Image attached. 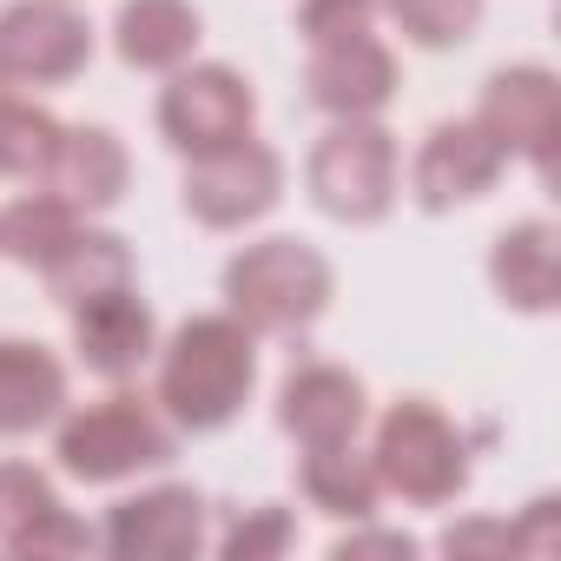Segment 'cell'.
Segmentation results:
<instances>
[{
  "label": "cell",
  "mask_w": 561,
  "mask_h": 561,
  "mask_svg": "<svg viewBox=\"0 0 561 561\" xmlns=\"http://www.w3.org/2000/svg\"><path fill=\"white\" fill-rule=\"evenodd\" d=\"M93 60V27L73 0H14L0 14V67L14 87H67Z\"/></svg>",
  "instance_id": "cell-8"
},
{
  "label": "cell",
  "mask_w": 561,
  "mask_h": 561,
  "mask_svg": "<svg viewBox=\"0 0 561 561\" xmlns=\"http://www.w3.org/2000/svg\"><path fill=\"white\" fill-rule=\"evenodd\" d=\"M476 126L508 152V159H528L541 179L554 172V139H561V87L548 67H502L489 87H482V106H476Z\"/></svg>",
  "instance_id": "cell-9"
},
{
  "label": "cell",
  "mask_w": 561,
  "mask_h": 561,
  "mask_svg": "<svg viewBox=\"0 0 561 561\" xmlns=\"http://www.w3.org/2000/svg\"><path fill=\"white\" fill-rule=\"evenodd\" d=\"M60 146V119L34 100H0V179H21V185H41L47 179V159Z\"/></svg>",
  "instance_id": "cell-23"
},
{
  "label": "cell",
  "mask_w": 561,
  "mask_h": 561,
  "mask_svg": "<svg viewBox=\"0 0 561 561\" xmlns=\"http://www.w3.org/2000/svg\"><path fill=\"white\" fill-rule=\"evenodd\" d=\"M443 548L449 554H469V548H522V535L508 522H462V528L443 535Z\"/></svg>",
  "instance_id": "cell-28"
},
{
  "label": "cell",
  "mask_w": 561,
  "mask_h": 561,
  "mask_svg": "<svg viewBox=\"0 0 561 561\" xmlns=\"http://www.w3.org/2000/svg\"><path fill=\"white\" fill-rule=\"evenodd\" d=\"M41 277H47L54 305L80 311V305H93V298H106V291H126V285H133V251H126V238H119V231L80 225V231L54 251V264H47Z\"/></svg>",
  "instance_id": "cell-21"
},
{
  "label": "cell",
  "mask_w": 561,
  "mask_h": 561,
  "mask_svg": "<svg viewBox=\"0 0 561 561\" xmlns=\"http://www.w3.org/2000/svg\"><path fill=\"white\" fill-rule=\"evenodd\" d=\"M489 285H495V298L508 311H528V318L561 305V238H554L548 218H522V225H508L495 238Z\"/></svg>",
  "instance_id": "cell-17"
},
{
  "label": "cell",
  "mask_w": 561,
  "mask_h": 561,
  "mask_svg": "<svg viewBox=\"0 0 561 561\" xmlns=\"http://www.w3.org/2000/svg\"><path fill=\"white\" fill-rule=\"evenodd\" d=\"M331 554H337V561H357V554H403V561H410V554H416V541H410V535H397V528H357V535H344Z\"/></svg>",
  "instance_id": "cell-27"
},
{
  "label": "cell",
  "mask_w": 561,
  "mask_h": 561,
  "mask_svg": "<svg viewBox=\"0 0 561 561\" xmlns=\"http://www.w3.org/2000/svg\"><path fill=\"white\" fill-rule=\"evenodd\" d=\"M298 489L318 515H337V522H370L377 502H383V476L370 462V449L357 443H318L298 456Z\"/></svg>",
  "instance_id": "cell-20"
},
{
  "label": "cell",
  "mask_w": 561,
  "mask_h": 561,
  "mask_svg": "<svg viewBox=\"0 0 561 561\" xmlns=\"http://www.w3.org/2000/svg\"><path fill=\"white\" fill-rule=\"evenodd\" d=\"M364 423H370V390L344 364H298L285 390H277V430L298 436V449L357 443Z\"/></svg>",
  "instance_id": "cell-14"
},
{
  "label": "cell",
  "mask_w": 561,
  "mask_h": 561,
  "mask_svg": "<svg viewBox=\"0 0 561 561\" xmlns=\"http://www.w3.org/2000/svg\"><path fill=\"white\" fill-rule=\"evenodd\" d=\"M113 47L133 73H179L198 54V8L192 0H126L113 21Z\"/></svg>",
  "instance_id": "cell-19"
},
{
  "label": "cell",
  "mask_w": 561,
  "mask_h": 561,
  "mask_svg": "<svg viewBox=\"0 0 561 561\" xmlns=\"http://www.w3.org/2000/svg\"><path fill=\"white\" fill-rule=\"evenodd\" d=\"M67 410V364L47 344L0 337V436H34Z\"/></svg>",
  "instance_id": "cell-18"
},
{
  "label": "cell",
  "mask_w": 561,
  "mask_h": 561,
  "mask_svg": "<svg viewBox=\"0 0 561 561\" xmlns=\"http://www.w3.org/2000/svg\"><path fill=\"white\" fill-rule=\"evenodd\" d=\"M370 462L383 476V495H403L416 508H443L469 489V443L430 397H403L377 416Z\"/></svg>",
  "instance_id": "cell-5"
},
{
  "label": "cell",
  "mask_w": 561,
  "mask_h": 561,
  "mask_svg": "<svg viewBox=\"0 0 561 561\" xmlns=\"http://www.w3.org/2000/svg\"><path fill=\"white\" fill-rule=\"evenodd\" d=\"M502 172H508V152L476 119H443L430 126V139L410 159V192L423 211H456V205L489 198Z\"/></svg>",
  "instance_id": "cell-10"
},
{
  "label": "cell",
  "mask_w": 561,
  "mask_h": 561,
  "mask_svg": "<svg viewBox=\"0 0 561 561\" xmlns=\"http://www.w3.org/2000/svg\"><path fill=\"white\" fill-rule=\"evenodd\" d=\"M251 383H257V337L231 311H205V318H185L165 337L152 403L165 410L172 430L211 436L251 403Z\"/></svg>",
  "instance_id": "cell-1"
},
{
  "label": "cell",
  "mask_w": 561,
  "mask_h": 561,
  "mask_svg": "<svg viewBox=\"0 0 561 561\" xmlns=\"http://www.w3.org/2000/svg\"><path fill=\"white\" fill-rule=\"evenodd\" d=\"M377 14H383V0H298V41L324 47L344 34H370Z\"/></svg>",
  "instance_id": "cell-25"
},
{
  "label": "cell",
  "mask_w": 561,
  "mask_h": 561,
  "mask_svg": "<svg viewBox=\"0 0 561 561\" xmlns=\"http://www.w3.org/2000/svg\"><path fill=\"white\" fill-rule=\"evenodd\" d=\"M179 198H185V211L205 231H244L264 211H277V198H285V159H277L264 139H238V146L198 152L185 165Z\"/></svg>",
  "instance_id": "cell-7"
},
{
  "label": "cell",
  "mask_w": 561,
  "mask_h": 561,
  "mask_svg": "<svg viewBox=\"0 0 561 561\" xmlns=\"http://www.w3.org/2000/svg\"><path fill=\"white\" fill-rule=\"evenodd\" d=\"M305 192L337 225H377L403 192V152L377 119H331L305 159Z\"/></svg>",
  "instance_id": "cell-4"
},
{
  "label": "cell",
  "mask_w": 561,
  "mask_h": 561,
  "mask_svg": "<svg viewBox=\"0 0 561 561\" xmlns=\"http://www.w3.org/2000/svg\"><path fill=\"white\" fill-rule=\"evenodd\" d=\"M172 449H179V430L152 397H133V390H113L87 410H60V430H54V456L73 482H126L139 469H165Z\"/></svg>",
  "instance_id": "cell-3"
},
{
  "label": "cell",
  "mask_w": 561,
  "mask_h": 561,
  "mask_svg": "<svg viewBox=\"0 0 561 561\" xmlns=\"http://www.w3.org/2000/svg\"><path fill=\"white\" fill-rule=\"evenodd\" d=\"M8 93H14V80H8V67H0V100H8Z\"/></svg>",
  "instance_id": "cell-29"
},
{
  "label": "cell",
  "mask_w": 561,
  "mask_h": 561,
  "mask_svg": "<svg viewBox=\"0 0 561 561\" xmlns=\"http://www.w3.org/2000/svg\"><path fill=\"white\" fill-rule=\"evenodd\" d=\"M251 126H257V93H251V80L238 67L185 60L172 73V87L159 93V139L179 159L238 146V139H251Z\"/></svg>",
  "instance_id": "cell-6"
},
{
  "label": "cell",
  "mask_w": 561,
  "mask_h": 561,
  "mask_svg": "<svg viewBox=\"0 0 561 561\" xmlns=\"http://www.w3.org/2000/svg\"><path fill=\"white\" fill-rule=\"evenodd\" d=\"M397 34L423 54H449L482 27V0H383Z\"/></svg>",
  "instance_id": "cell-24"
},
{
  "label": "cell",
  "mask_w": 561,
  "mask_h": 561,
  "mask_svg": "<svg viewBox=\"0 0 561 561\" xmlns=\"http://www.w3.org/2000/svg\"><path fill=\"white\" fill-rule=\"evenodd\" d=\"M100 535L60 502L54 476L34 462H0V548L27 554V561H60V554H87Z\"/></svg>",
  "instance_id": "cell-12"
},
{
  "label": "cell",
  "mask_w": 561,
  "mask_h": 561,
  "mask_svg": "<svg viewBox=\"0 0 561 561\" xmlns=\"http://www.w3.org/2000/svg\"><path fill=\"white\" fill-rule=\"evenodd\" d=\"M305 93L331 119H377L397 100V54L377 34H344L311 47L305 60Z\"/></svg>",
  "instance_id": "cell-13"
},
{
  "label": "cell",
  "mask_w": 561,
  "mask_h": 561,
  "mask_svg": "<svg viewBox=\"0 0 561 561\" xmlns=\"http://www.w3.org/2000/svg\"><path fill=\"white\" fill-rule=\"evenodd\" d=\"M291 541H298V528H291L285 508H251V515L218 541V554H225V561H264V554H285Z\"/></svg>",
  "instance_id": "cell-26"
},
{
  "label": "cell",
  "mask_w": 561,
  "mask_h": 561,
  "mask_svg": "<svg viewBox=\"0 0 561 561\" xmlns=\"http://www.w3.org/2000/svg\"><path fill=\"white\" fill-rule=\"evenodd\" d=\"M80 225H87V218H80L67 198H54L47 185H41V192H21L14 205H0V257H14V264H27V271H47L54 251H60Z\"/></svg>",
  "instance_id": "cell-22"
},
{
  "label": "cell",
  "mask_w": 561,
  "mask_h": 561,
  "mask_svg": "<svg viewBox=\"0 0 561 561\" xmlns=\"http://www.w3.org/2000/svg\"><path fill=\"white\" fill-rule=\"evenodd\" d=\"M73 351H80V364L93 377L126 383V377H139L159 357V318H152V305L133 285L106 291V298H93V305L73 311Z\"/></svg>",
  "instance_id": "cell-15"
},
{
  "label": "cell",
  "mask_w": 561,
  "mask_h": 561,
  "mask_svg": "<svg viewBox=\"0 0 561 561\" xmlns=\"http://www.w3.org/2000/svg\"><path fill=\"white\" fill-rule=\"evenodd\" d=\"M337 271L305 238H257L225 264V311L251 337H298L331 311Z\"/></svg>",
  "instance_id": "cell-2"
},
{
  "label": "cell",
  "mask_w": 561,
  "mask_h": 561,
  "mask_svg": "<svg viewBox=\"0 0 561 561\" xmlns=\"http://www.w3.org/2000/svg\"><path fill=\"white\" fill-rule=\"evenodd\" d=\"M100 548L119 554V561H185V554L205 548V495L185 489V482L139 489V495L113 502V515L100 528Z\"/></svg>",
  "instance_id": "cell-11"
},
{
  "label": "cell",
  "mask_w": 561,
  "mask_h": 561,
  "mask_svg": "<svg viewBox=\"0 0 561 561\" xmlns=\"http://www.w3.org/2000/svg\"><path fill=\"white\" fill-rule=\"evenodd\" d=\"M126 179H133V159H126L119 133H106V126H60V146H54L41 185L54 198H67L80 218H93V211H113L126 198Z\"/></svg>",
  "instance_id": "cell-16"
}]
</instances>
